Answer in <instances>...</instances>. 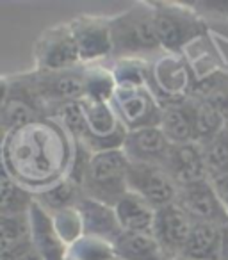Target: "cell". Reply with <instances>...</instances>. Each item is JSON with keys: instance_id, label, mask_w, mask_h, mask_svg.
<instances>
[{"instance_id": "603a6c76", "label": "cell", "mask_w": 228, "mask_h": 260, "mask_svg": "<svg viewBox=\"0 0 228 260\" xmlns=\"http://www.w3.org/2000/svg\"><path fill=\"white\" fill-rule=\"evenodd\" d=\"M0 258H8L15 251L30 244L29 214L0 216Z\"/></svg>"}, {"instance_id": "5b68a950", "label": "cell", "mask_w": 228, "mask_h": 260, "mask_svg": "<svg viewBox=\"0 0 228 260\" xmlns=\"http://www.w3.org/2000/svg\"><path fill=\"white\" fill-rule=\"evenodd\" d=\"M128 170L131 160L123 150L94 153L82 184V194L114 207L127 192H131Z\"/></svg>"}, {"instance_id": "44dd1931", "label": "cell", "mask_w": 228, "mask_h": 260, "mask_svg": "<svg viewBox=\"0 0 228 260\" xmlns=\"http://www.w3.org/2000/svg\"><path fill=\"white\" fill-rule=\"evenodd\" d=\"M221 237H223V226L194 223L177 260H219Z\"/></svg>"}, {"instance_id": "7402d4cb", "label": "cell", "mask_w": 228, "mask_h": 260, "mask_svg": "<svg viewBox=\"0 0 228 260\" xmlns=\"http://www.w3.org/2000/svg\"><path fill=\"white\" fill-rule=\"evenodd\" d=\"M114 251L121 260H168L152 234L123 232L114 242Z\"/></svg>"}, {"instance_id": "ba28073f", "label": "cell", "mask_w": 228, "mask_h": 260, "mask_svg": "<svg viewBox=\"0 0 228 260\" xmlns=\"http://www.w3.org/2000/svg\"><path fill=\"white\" fill-rule=\"evenodd\" d=\"M34 62L41 72H61L82 66L70 22L45 29L34 43Z\"/></svg>"}, {"instance_id": "8992f818", "label": "cell", "mask_w": 228, "mask_h": 260, "mask_svg": "<svg viewBox=\"0 0 228 260\" xmlns=\"http://www.w3.org/2000/svg\"><path fill=\"white\" fill-rule=\"evenodd\" d=\"M198 82L192 64L184 54H162L150 59L148 89L160 104L182 102L191 98Z\"/></svg>"}, {"instance_id": "e575fe53", "label": "cell", "mask_w": 228, "mask_h": 260, "mask_svg": "<svg viewBox=\"0 0 228 260\" xmlns=\"http://www.w3.org/2000/svg\"><path fill=\"white\" fill-rule=\"evenodd\" d=\"M216 189L217 196H219L221 203H223L224 210L228 212V175H223V177H217L214 180H210Z\"/></svg>"}, {"instance_id": "4dcf8cb0", "label": "cell", "mask_w": 228, "mask_h": 260, "mask_svg": "<svg viewBox=\"0 0 228 260\" xmlns=\"http://www.w3.org/2000/svg\"><path fill=\"white\" fill-rule=\"evenodd\" d=\"M116 258L114 244L98 237L82 235L68 248V260H112Z\"/></svg>"}, {"instance_id": "d4e9b609", "label": "cell", "mask_w": 228, "mask_h": 260, "mask_svg": "<svg viewBox=\"0 0 228 260\" xmlns=\"http://www.w3.org/2000/svg\"><path fill=\"white\" fill-rule=\"evenodd\" d=\"M198 146L202 150L209 180L228 175V123L216 136L198 143Z\"/></svg>"}, {"instance_id": "484cf974", "label": "cell", "mask_w": 228, "mask_h": 260, "mask_svg": "<svg viewBox=\"0 0 228 260\" xmlns=\"http://www.w3.org/2000/svg\"><path fill=\"white\" fill-rule=\"evenodd\" d=\"M36 203V194L15 182L11 177L2 173L0 180V216H20L29 214L30 207Z\"/></svg>"}, {"instance_id": "d6986e66", "label": "cell", "mask_w": 228, "mask_h": 260, "mask_svg": "<svg viewBox=\"0 0 228 260\" xmlns=\"http://www.w3.org/2000/svg\"><path fill=\"white\" fill-rule=\"evenodd\" d=\"M162 105L159 128L164 132L168 139L173 145H187L194 143V125H192L191 104L187 100L171 102Z\"/></svg>"}, {"instance_id": "1f68e13d", "label": "cell", "mask_w": 228, "mask_h": 260, "mask_svg": "<svg viewBox=\"0 0 228 260\" xmlns=\"http://www.w3.org/2000/svg\"><path fill=\"white\" fill-rule=\"evenodd\" d=\"M52 119H55L75 141H84L86 139L87 126H86V112H84L82 107V100L61 105L54 112Z\"/></svg>"}, {"instance_id": "d590c367", "label": "cell", "mask_w": 228, "mask_h": 260, "mask_svg": "<svg viewBox=\"0 0 228 260\" xmlns=\"http://www.w3.org/2000/svg\"><path fill=\"white\" fill-rule=\"evenodd\" d=\"M219 260H228V224H224V226H223V237H221Z\"/></svg>"}, {"instance_id": "9c48e42d", "label": "cell", "mask_w": 228, "mask_h": 260, "mask_svg": "<svg viewBox=\"0 0 228 260\" xmlns=\"http://www.w3.org/2000/svg\"><path fill=\"white\" fill-rule=\"evenodd\" d=\"M45 112L30 93L29 87L23 84L18 73L2 77V93H0V125L2 136L27 123L43 119Z\"/></svg>"}, {"instance_id": "277c9868", "label": "cell", "mask_w": 228, "mask_h": 260, "mask_svg": "<svg viewBox=\"0 0 228 260\" xmlns=\"http://www.w3.org/2000/svg\"><path fill=\"white\" fill-rule=\"evenodd\" d=\"M18 75L38 100L45 118H52L61 105L84 100L86 66L61 72H41L34 68Z\"/></svg>"}, {"instance_id": "2e32d148", "label": "cell", "mask_w": 228, "mask_h": 260, "mask_svg": "<svg viewBox=\"0 0 228 260\" xmlns=\"http://www.w3.org/2000/svg\"><path fill=\"white\" fill-rule=\"evenodd\" d=\"M30 242L43 260H68V246L62 242L55 230L54 219L40 203H34L29 210Z\"/></svg>"}, {"instance_id": "6da1fadb", "label": "cell", "mask_w": 228, "mask_h": 260, "mask_svg": "<svg viewBox=\"0 0 228 260\" xmlns=\"http://www.w3.org/2000/svg\"><path fill=\"white\" fill-rule=\"evenodd\" d=\"M73 153L75 139L55 119H38L2 136V173L38 194L68 177Z\"/></svg>"}, {"instance_id": "cb8c5ba5", "label": "cell", "mask_w": 228, "mask_h": 260, "mask_svg": "<svg viewBox=\"0 0 228 260\" xmlns=\"http://www.w3.org/2000/svg\"><path fill=\"white\" fill-rule=\"evenodd\" d=\"M191 96L212 105L228 118V73L223 70H214L207 75L198 77Z\"/></svg>"}, {"instance_id": "f546056e", "label": "cell", "mask_w": 228, "mask_h": 260, "mask_svg": "<svg viewBox=\"0 0 228 260\" xmlns=\"http://www.w3.org/2000/svg\"><path fill=\"white\" fill-rule=\"evenodd\" d=\"M112 73L118 87H148L150 59H120L114 61Z\"/></svg>"}, {"instance_id": "4316f807", "label": "cell", "mask_w": 228, "mask_h": 260, "mask_svg": "<svg viewBox=\"0 0 228 260\" xmlns=\"http://www.w3.org/2000/svg\"><path fill=\"white\" fill-rule=\"evenodd\" d=\"M192 112V125H194V143H202L205 139L212 138L228 123V118L214 109L212 105L198 100V98H189Z\"/></svg>"}, {"instance_id": "f1b7e54d", "label": "cell", "mask_w": 228, "mask_h": 260, "mask_svg": "<svg viewBox=\"0 0 228 260\" xmlns=\"http://www.w3.org/2000/svg\"><path fill=\"white\" fill-rule=\"evenodd\" d=\"M118 89L112 68L102 64L86 66V84H84V100L111 102Z\"/></svg>"}, {"instance_id": "7a4b0ae2", "label": "cell", "mask_w": 228, "mask_h": 260, "mask_svg": "<svg viewBox=\"0 0 228 260\" xmlns=\"http://www.w3.org/2000/svg\"><path fill=\"white\" fill-rule=\"evenodd\" d=\"M111 38L114 61L152 59L162 54L155 29L152 2H136L128 9L111 16Z\"/></svg>"}, {"instance_id": "7c38bea8", "label": "cell", "mask_w": 228, "mask_h": 260, "mask_svg": "<svg viewBox=\"0 0 228 260\" xmlns=\"http://www.w3.org/2000/svg\"><path fill=\"white\" fill-rule=\"evenodd\" d=\"M128 189L134 194L141 196L155 210L175 203L180 192V187L166 168L134 162H131L128 170Z\"/></svg>"}, {"instance_id": "4fadbf2b", "label": "cell", "mask_w": 228, "mask_h": 260, "mask_svg": "<svg viewBox=\"0 0 228 260\" xmlns=\"http://www.w3.org/2000/svg\"><path fill=\"white\" fill-rule=\"evenodd\" d=\"M177 203L194 223H210L217 226L228 224V212L209 178L180 187Z\"/></svg>"}, {"instance_id": "8d00e7d4", "label": "cell", "mask_w": 228, "mask_h": 260, "mask_svg": "<svg viewBox=\"0 0 228 260\" xmlns=\"http://www.w3.org/2000/svg\"><path fill=\"white\" fill-rule=\"evenodd\" d=\"M112 260H121V258H118V256H116V258H112Z\"/></svg>"}, {"instance_id": "ffe728a7", "label": "cell", "mask_w": 228, "mask_h": 260, "mask_svg": "<svg viewBox=\"0 0 228 260\" xmlns=\"http://www.w3.org/2000/svg\"><path fill=\"white\" fill-rule=\"evenodd\" d=\"M114 209H116L118 221H120L123 232L153 235L157 210L152 205H148L141 196L134 194V192H127L114 205Z\"/></svg>"}, {"instance_id": "d6a6232c", "label": "cell", "mask_w": 228, "mask_h": 260, "mask_svg": "<svg viewBox=\"0 0 228 260\" xmlns=\"http://www.w3.org/2000/svg\"><path fill=\"white\" fill-rule=\"evenodd\" d=\"M55 230H57L59 237L62 239L66 246H72L75 241H79L84 235V224L82 217L77 207H70V209H62L52 214Z\"/></svg>"}, {"instance_id": "30bf717a", "label": "cell", "mask_w": 228, "mask_h": 260, "mask_svg": "<svg viewBox=\"0 0 228 260\" xmlns=\"http://www.w3.org/2000/svg\"><path fill=\"white\" fill-rule=\"evenodd\" d=\"M111 105L128 132L160 123L162 105L148 87H118Z\"/></svg>"}, {"instance_id": "836d02e7", "label": "cell", "mask_w": 228, "mask_h": 260, "mask_svg": "<svg viewBox=\"0 0 228 260\" xmlns=\"http://www.w3.org/2000/svg\"><path fill=\"white\" fill-rule=\"evenodd\" d=\"M93 155L94 153L87 148L86 143L75 141V153H73L72 166H70L68 177L66 178H70V180H72L75 185H79L80 189H82V184H84V180H86V175H87V171H89Z\"/></svg>"}, {"instance_id": "3957f363", "label": "cell", "mask_w": 228, "mask_h": 260, "mask_svg": "<svg viewBox=\"0 0 228 260\" xmlns=\"http://www.w3.org/2000/svg\"><path fill=\"white\" fill-rule=\"evenodd\" d=\"M155 15L157 38L162 52L184 54V48L192 41L205 38L209 32L205 18L196 8L180 2H152Z\"/></svg>"}, {"instance_id": "5bb4252c", "label": "cell", "mask_w": 228, "mask_h": 260, "mask_svg": "<svg viewBox=\"0 0 228 260\" xmlns=\"http://www.w3.org/2000/svg\"><path fill=\"white\" fill-rule=\"evenodd\" d=\"M194 221L177 202L157 210L153 237L157 239L168 260H177L189 239Z\"/></svg>"}, {"instance_id": "83f0119b", "label": "cell", "mask_w": 228, "mask_h": 260, "mask_svg": "<svg viewBox=\"0 0 228 260\" xmlns=\"http://www.w3.org/2000/svg\"><path fill=\"white\" fill-rule=\"evenodd\" d=\"M82 189L79 185L73 184L70 178H62L57 184L50 185L45 191L38 192L36 202L43 207L45 210H48L50 214L57 212L62 209H70V207H77V203L82 198Z\"/></svg>"}, {"instance_id": "8fae6325", "label": "cell", "mask_w": 228, "mask_h": 260, "mask_svg": "<svg viewBox=\"0 0 228 260\" xmlns=\"http://www.w3.org/2000/svg\"><path fill=\"white\" fill-rule=\"evenodd\" d=\"M82 66L100 64L112 55L111 16L79 15L70 20Z\"/></svg>"}, {"instance_id": "9a60e30c", "label": "cell", "mask_w": 228, "mask_h": 260, "mask_svg": "<svg viewBox=\"0 0 228 260\" xmlns=\"http://www.w3.org/2000/svg\"><path fill=\"white\" fill-rule=\"evenodd\" d=\"M173 143L164 136L159 126L132 130L127 134L123 153L134 164H152L166 168Z\"/></svg>"}, {"instance_id": "ac0fdd59", "label": "cell", "mask_w": 228, "mask_h": 260, "mask_svg": "<svg viewBox=\"0 0 228 260\" xmlns=\"http://www.w3.org/2000/svg\"><path fill=\"white\" fill-rule=\"evenodd\" d=\"M166 170L173 177V180L178 184V187H184V185L209 178L198 143L173 145L170 159H168L166 164Z\"/></svg>"}, {"instance_id": "52a82bcc", "label": "cell", "mask_w": 228, "mask_h": 260, "mask_svg": "<svg viewBox=\"0 0 228 260\" xmlns=\"http://www.w3.org/2000/svg\"><path fill=\"white\" fill-rule=\"evenodd\" d=\"M82 107L86 112V143L93 153L114 152L123 150L128 130L120 121L116 111L111 102H91L82 100Z\"/></svg>"}, {"instance_id": "e0dca14e", "label": "cell", "mask_w": 228, "mask_h": 260, "mask_svg": "<svg viewBox=\"0 0 228 260\" xmlns=\"http://www.w3.org/2000/svg\"><path fill=\"white\" fill-rule=\"evenodd\" d=\"M77 209H79L80 217H82L84 235L104 239V241L114 244L118 237L123 234L116 216V209L112 205L82 196L80 202L77 203Z\"/></svg>"}]
</instances>
